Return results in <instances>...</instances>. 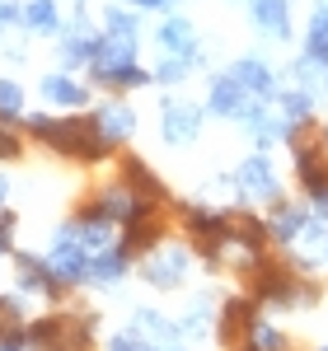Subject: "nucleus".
I'll list each match as a JSON object with an SVG mask.
<instances>
[{
  "label": "nucleus",
  "mask_w": 328,
  "mask_h": 351,
  "mask_svg": "<svg viewBox=\"0 0 328 351\" xmlns=\"http://www.w3.org/2000/svg\"><path fill=\"white\" fill-rule=\"evenodd\" d=\"M24 141H28V136L19 132V127L0 122V164H14V160H19V155H24Z\"/></svg>",
  "instance_id": "c756f323"
},
{
  "label": "nucleus",
  "mask_w": 328,
  "mask_h": 351,
  "mask_svg": "<svg viewBox=\"0 0 328 351\" xmlns=\"http://www.w3.org/2000/svg\"><path fill=\"white\" fill-rule=\"evenodd\" d=\"M305 56L328 66V0H314L309 24H305Z\"/></svg>",
  "instance_id": "393cba45"
},
{
  "label": "nucleus",
  "mask_w": 328,
  "mask_h": 351,
  "mask_svg": "<svg viewBox=\"0 0 328 351\" xmlns=\"http://www.w3.org/2000/svg\"><path fill=\"white\" fill-rule=\"evenodd\" d=\"M117 178L127 183V188L137 192L141 202H150V206H169V188L160 183V173L150 169L145 160H137V155H127V160L117 164Z\"/></svg>",
  "instance_id": "aec40b11"
},
{
  "label": "nucleus",
  "mask_w": 328,
  "mask_h": 351,
  "mask_svg": "<svg viewBox=\"0 0 328 351\" xmlns=\"http://www.w3.org/2000/svg\"><path fill=\"white\" fill-rule=\"evenodd\" d=\"M248 5V24L258 38H268V43H291V0H244Z\"/></svg>",
  "instance_id": "2eb2a0df"
},
{
  "label": "nucleus",
  "mask_w": 328,
  "mask_h": 351,
  "mask_svg": "<svg viewBox=\"0 0 328 351\" xmlns=\"http://www.w3.org/2000/svg\"><path fill=\"white\" fill-rule=\"evenodd\" d=\"M244 351H253V347H244Z\"/></svg>",
  "instance_id": "c03bdc74"
},
{
  "label": "nucleus",
  "mask_w": 328,
  "mask_h": 351,
  "mask_svg": "<svg viewBox=\"0 0 328 351\" xmlns=\"http://www.w3.org/2000/svg\"><path fill=\"white\" fill-rule=\"evenodd\" d=\"M319 351H328V347H319Z\"/></svg>",
  "instance_id": "37998d69"
},
{
  "label": "nucleus",
  "mask_w": 328,
  "mask_h": 351,
  "mask_svg": "<svg viewBox=\"0 0 328 351\" xmlns=\"http://www.w3.org/2000/svg\"><path fill=\"white\" fill-rule=\"evenodd\" d=\"M192 263H197V253H192L188 243H174V239L155 243L150 253H141V258H137L141 281L155 286V291H183L188 276H192Z\"/></svg>",
  "instance_id": "7ed1b4c3"
},
{
  "label": "nucleus",
  "mask_w": 328,
  "mask_h": 351,
  "mask_svg": "<svg viewBox=\"0 0 328 351\" xmlns=\"http://www.w3.org/2000/svg\"><path fill=\"white\" fill-rule=\"evenodd\" d=\"M99 28L108 33V38H141V10L137 5H127V0H108L104 10H99Z\"/></svg>",
  "instance_id": "5701e85b"
},
{
  "label": "nucleus",
  "mask_w": 328,
  "mask_h": 351,
  "mask_svg": "<svg viewBox=\"0 0 328 351\" xmlns=\"http://www.w3.org/2000/svg\"><path fill=\"white\" fill-rule=\"evenodd\" d=\"M305 202H309V211H314V216L328 225V188H324V192H314V197H305Z\"/></svg>",
  "instance_id": "c9c22d12"
},
{
  "label": "nucleus",
  "mask_w": 328,
  "mask_h": 351,
  "mask_svg": "<svg viewBox=\"0 0 328 351\" xmlns=\"http://www.w3.org/2000/svg\"><path fill=\"white\" fill-rule=\"evenodd\" d=\"M10 197H14V183H10V173H5V169H0V211H5V206H10Z\"/></svg>",
  "instance_id": "e433bc0d"
},
{
  "label": "nucleus",
  "mask_w": 328,
  "mask_h": 351,
  "mask_svg": "<svg viewBox=\"0 0 328 351\" xmlns=\"http://www.w3.org/2000/svg\"><path fill=\"white\" fill-rule=\"evenodd\" d=\"M38 99L61 112H84L94 104V84L80 80L75 71H47V75H38Z\"/></svg>",
  "instance_id": "1a4fd4ad"
},
{
  "label": "nucleus",
  "mask_w": 328,
  "mask_h": 351,
  "mask_svg": "<svg viewBox=\"0 0 328 351\" xmlns=\"http://www.w3.org/2000/svg\"><path fill=\"white\" fill-rule=\"evenodd\" d=\"M235 80L244 84L248 94L258 99V104H272L277 99V89H281V75H277V66L268 61V56H258V52H248V56H235L230 66H225Z\"/></svg>",
  "instance_id": "ddd939ff"
},
{
  "label": "nucleus",
  "mask_w": 328,
  "mask_h": 351,
  "mask_svg": "<svg viewBox=\"0 0 328 351\" xmlns=\"http://www.w3.org/2000/svg\"><path fill=\"white\" fill-rule=\"evenodd\" d=\"M272 104H277V112H281L291 127H309V122H314V104H319V94H309V89H301V84H281Z\"/></svg>",
  "instance_id": "4be33fe9"
},
{
  "label": "nucleus",
  "mask_w": 328,
  "mask_h": 351,
  "mask_svg": "<svg viewBox=\"0 0 328 351\" xmlns=\"http://www.w3.org/2000/svg\"><path fill=\"white\" fill-rule=\"evenodd\" d=\"M89 117H94V127L108 136L113 145H127V141H132V132H137V108H132L127 99H117V94H113V99H104V104L89 112Z\"/></svg>",
  "instance_id": "6ab92c4d"
},
{
  "label": "nucleus",
  "mask_w": 328,
  "mask_h": 351,
  "mask_svg": "<svg viewBox=\"0 0 328 351\" xmlns=\"http://www.w3.org/2000/svg\"><path fill=\"white\" fill-rule=\"evenodd\" d=\"M99 38H104V28L89 19V10L75 5L71 14H66V24L56 33V56H61V71H89V61L99 52Z\"/></svg>",
  "instance_id": "20e7f679"
},
{
  "label": "nucleus",
  "mask_w": 328,
  "mask_h": 351,
  "mask_svg": "<svg viewBox=\"0 0 328 351\" xmlns=\"http://www.w3.org/2000/svg\"><path fill=\"white\" fill-rule=\"evenodd\" d=\"M230 178H235L239 202H263V206L281 202V173H277V164H272L268 150H253L248 160H239V169H235Z\"/></svg>",
  "instance_id": "423d86ee"
},
{
  "label": "nucleus",
  "mask_w": 328,
  "mask_h": 351,
  "mask_svg": "<svg viewBox=\"0 0 328 351\" xmlns=\"http://www.w3.org/2000/svg\"><path fill=\"white\" fill-rule=\"evenodd\" d=\"M75 5H89V0H75Z\"/></svg>",
  "instance_id": "a19ab883"
},
{
  "label": "nucleus",
  "mask_w": 328,
  "mask_h": 351,
  "mask_svg": "<svg viewBox=\"0 0 328 351\" xmlns=\"http://www.w3.org/2000/svg\"><path fill=\"white\" fill-rule=\"evenodd\" d=\"M216 328V300L211 295H197L183 309V319H178V337H207Z\"/></svg>",
  "instance_id": "bb28decb"
},
{
  "label": "nucleus",
  "mask_w": 328,
  "mask_h": 351,
  "mask_svg": "<svg viewBox=\"0 0 328 351\" xmlns=\"http://www.w3.org/2000/svg\"><path fill=\"white\" fill-rule=\"evenodd\" d=\"M160 351H188V347H174V342H169V347H160Z\"/></svg>",
  "instance_id": "ea45409f"
},
{
  "label": "nucleus",
  "mask_w": 328,
  "mask_h": 351,
  "mask_svg": "<svg viewBox=\"0 0 328 351\" xmlns=\"http://www.w3.org/2000/svg\"><path fill=\"white\" fill-rule=\"evenodd\" d=\"M14 239H19V216L5 206L0 211V258H14V248H19Z\"/></svg>",
  "instance_id": "7c9ffc66"
},
{
  "label": "nucleus",
  "mask_w": 328,
  "mask_h": 351,
  "mask_svg": "<svg viewBox=\"0 0 328 351\" xmlns=\"http://www.w3.org/2000/svg\"><path fill=\"white\" fill-rule=\"evenodd\" d=\"M0 351H28V342H24V328L5 332V337H0Z\"/></svg>",
  "instance_id": "f704fd0d"
},
{
  "label": "nucleus",
  "mask_w": 328,
  "mask_h": 351,
  "mask_svg": "<svg viewBox=\"0 0 328 351\" xmlns=\"http://www.w3.org/2000/svg\"><path fill=\"white\" fill-rule=\"evenodd\" d=\"M5 56H10V61H14V66H19V61H24V43H5Z\"/></svg>",
  "instance_id": "4c0bfd02"
},
{
  "label": "nucleus",
  "mask_w": 328,
  "mask_h": 351,
  "mask_svg": "<svg viewBox=\"0 0 328 351\" xmlns=\"http://www.w3.org/2000/svg\"><path fill=\"white\" fill-rule=\"evenodd\" d=\"M19 132L28 141H38V145H47L52 155L61 160H75V164H108L117 155V145H113L108 136L94 127V117L89 112H71V117H52V112H24V122H19Z\"/></svg>",
  "instance_id": "f257e3e1"
},
{
  "label": "nucleus",
  "mask_w": 328,
  "mask_h": 351,
  "mask_svg": "<svg viewBox=\"0 0 328 351\" xmlns=\"http://www.w3.org/2000/svg\"><path fill=\"white\" fill-rule=\"evenodd\" d=\"M19 19H24V0H0V38L14 33Z\"/></svg>",
  "instance_id": "473e14b6"
},
{
  "label": "nucleus",
  "mask_w": 328,
  "mask_h": 351,
  "mask_svg": "<svg viewBox=\"0 0 328 351\" xmlns=\"http://www.w3.org/2000/svg\"><path fill=\"white\" fill-rule=\"evenodd\" d=\"M207 61H192V56H169L160 52L155 56V66H150V84H164V89H174V84H183L192 71H202Z\"/></svg>",
  "instance_id": "a878e982"
},
{
  "label": "nucleus",
  "mask_w": 328,
  "mask_h": 351,
  "mask_svg": "<svg viewBox=\"0 0 328 351\" xmlns=\"http://www.w3.org/2000/svg\"><path fill=\"white\" fill-rule=\"evenodd\" d=\"M324 258H328V243H324Z\"/></svg>",
  "instance_id": "79ce46f5"
},
{
  "label": "nucleus",
  "mask_w": 328,
  "mask_h": 351,
  "mask_svg": "<svg viewBox=\"0 0 328 351\" xmlns=\"http://www.w3.org/2000/svg\"><path fill=\"white\" fill-rule=\"evenodd\" d=\"M291 155H296V183H301L305 197L328 188V145L324 141H309V136H296L291 141Z\"/></svg>",
  "instance_id": "4468645a"
},
{
  "label": "nucleus",
  "mask_w": 328,
  "mask_h": 351,
  "mask_svg": "<svg viewBox=\"0 0 328 351\" xmlns=\"http://www.w3.org/2000/svg\"><path fill=\"white\" fill-rule=\"evenodd\" d=\"M155 47L169 56H192V61H207V52H202V38H197V24H192L188 14H178V10H169V14H160V24H155Z\"/></svg>",
  "instance_id": "9b49d317"
},
{
  "label": "nucleus",
  "mask_w": 328,
  "mask_h": 351,
  "mask_svg": "<svg viewBox=\"0 0 328 351\" xmlns=\"http://www.w3.org/2000/svg\"><path fill=\"white\" fill-rule=\"evenodd\" d=\"M14 286H19V295H38L43 304H56V300L66 295V286L56 281V271L47 258H38V253H24V248H14Z\"/></svg>",
  "instance_id": "6e6552de"
},
{
  "label": "nucleus",
  "mask_w": 328,
  "mask_h": 351,
  "mask_svg": "<svg viewBox=\"0 0 328 351\" xmlns=\"http://www.w3.org/2000/svg\"><path fill=\"white\" fill-rule=\"evenodd\" d=\"M89 84L108 94H132L150 84V66H141V38H99V52L89 61Z\"/></svg>",
  "instance_id": "f03ea898"
},
{
  "label": "nucleus",
  "mask_w": 328,
  "mask_h": 351,
  "mask_svg": "<svg viewBox=\"0 0 328 351\" xmlns=\"http://www.w3.org/2000/svg\"><path fill=\"white\" fill-rule=\"evenodd\" d=\"M43 258L52 263L56 281H61L66 291H80V286H89V253H84V243L75 239V225H71V220H66V225H56L52 248H47Z\"/></svg>",
  "instance_id": "39448f33"
},
{
  "label": "nucleus",
  "mask_w": 328,
  "mask_h": 351,
  "mask_svg": "<svg viewBox=\"0 0 328 351\" xmlns=\"http://www.w3.org/2000/svg\"><path fill=\"white\" fill-rule=\"evenodd\" d=\"M258 300L253 295H230L225 304H220V314H216V337L220 342H239V337H248V328H253V319H258Z\"/></svg>",
  "instance_id": "a211bd4d"
},
{
  "label": "nucleus",
  "mask_w": 328,
  "mask_h": 351,
  "mask_svg": "<svg viewBox=\"0 0 328 351\" xmlns=\"http://www.w3.org/2000/svg\"><path fill=\"white\" fill-rule=\"evenodd\" d=\"M104 351H160V347H155V342H145L141 332L127 328V332H113L108 342H104Z\"/></svg>",
  "instance_id": "2f4dec72"
},
{
  "label": "nucleus",
  "mask_w": 328,
  "mask_h": 351,
  "mask_svg": "<svg viewBox=\"0 0 328 351\" xmlns=\"http://www.w3.org/2000/svg\"><path fill=\"white\" fill-rule=\"evenodd\" d=\"M319 141H324V145H328V122H324V127H319Z\"/></svg>",
  "instance_id": "58836bf2"
},
{
  "label": "nucleus",
  "mask_w": 328,
  "mask_h": 351,
  "mask_svg": "<svg viewBox=\"0 0 328 351\" xmlns=\"http://www.w3.org/2000/svg\"><path fill=\"white\" fill-rule=\"evenodd\" d=\"M127 5H137L141 14H169V10H178V0H127Z\"/></svg>",
  "instance_id": "72a5a7b5"
},
{
  "label": "nucleus",
  "mask_w": 328,
  "mask_h": 351,
  "mask_svg": "<svg viewBox=\"0 0 328 351\" xmlns=\"http://www.w3.org/2000/svg\"><path fill=\"white\" fill-rule=\"evenodd\" d=\"M84 206H89V211H99L104 220H113L117 230H127V225H132L137 216H145V211H150V202H141V197H137L132 188H127L122 178H113V183H104V188L94 192V197H89Z\"/></svg>",
  "instance_id": "9d476101"
},
{
  "label": "nucleus",
  "mask_w": 328,
  "mask_h": 351,
  "mask_svg": "<svg viewBox=\"0 0 328 351\" xmlns=\"http://www.w3.org/2000/svg\"><path fill=\"white\" fill-rule=\"evenodd\" d=\"M202 122H207V104H192L183 94H164L160 99V141L164 145H192L202 136Z\"/></svg>",
  "instance_id": "0eeeda50"
},
{
  "label": "nucleus",
  "mask_w": 328,
  "mask_h": 351,
  "mask_svg": "<svg viewBox=\"0 0 328 351\" xmlns=\"http://www.w3.org/2000/svg\"><path fill=\"white\" fill-rule=\"evenodd\" d=\"M24 112H28V99H24V84L19 80H10V75H0V122H24Z\"/></svg>",
  "instance_id": "cd10ccee"
},
{
  "label": "nucleus",
  "mask_w": 328,
  "mask_h": 351,
  "mask_svg": "<svg viewBox=\"0 0 328 351\" xmlns=\"http://www.w3.org/2000/svg\"><path fill=\"white\" fill-rule=\"evenodd\" d=\"M132 267H137V253L117 239L113 248H104V253H94V258H89V286L113 291V286H122V281H127V271H132Z\"/></svg>",
  "instance_id": "dca6fc26"
},
{
  "label": "nucleus",
  "mask_w": 328,
  "mask_h": 351,
  "mask_svg": "<svg viewBox=\"0 0 328 351\" xmlns=\"http://www.w3.org/2000/svg\"><path fill=\"white\" fill-rule=\"evenodd\" d=\"M248 347L253 351H291V337H286L277 324H268V319H253V328H248Z\"/></svg>",
  "instance_id": "c85d7f7f"
},
{
  "label": "nucleus",
  "mask_w": 328,
  "mask_h": 351,
  "mask_svg": "<svg viewBox=\"0 0 328 351\" xmlns=\"http://www.w3.org/2000/svg\"><path fill=\"white\" fill-rule=\"evenodd\" d=\"M132 332H141V337H145V342H155V347H169V342L178 337V324H169L160 309L141 304V309H132Z\"/></svg>",
  "instance_id": "b1692460"
},
{
  "label": "nucleus",
  "mask_w": 328,
  "mask_h": 351,
  "mask_svg": "<svg viewBox=\"0 0 328 351\" xmlns=\"http://www.w3.org/2000/svg\"><path fill=\"white\" fill-rule=\"evenodd\" d=\"M305 220H309V202H272L268 206V234H272L277 248H296V239H301Z\"/></svg>",
  "instance_id": "f3484780"
},
{
  "label": "nucleus",
  "mask_w": 328,
  "mask_h": 351,
  "mask_svg": "<svg viewBox=\"0 0 328 351\" xmlns=\"http://www.w3.org/2000/svg\"><path fill=\"white\" fill-rule=\"evenodd\" d=\"M253 104H258V99H253V94H248L244 84L230 75V71H216V75H211V84H207V112H211V117L239 122Z\"/></svg>",
  "instance_id": "f8f14e48"
},
{
  "label": "nucleus",
  "mask_w": 328,
  "mask_h": 351,
  "mask_svg": "<svg viewBox=\"0 0 328 351\" xmlns=\"http://www.w3.org/2000/svg\"><path fill=\"white\" fill-rule=\"evenodd\" d=\"M61 24H66L61 0H24V19H19V28H24L28 38H56Z\"/></svg>",
  "instance_id": "412c9836"
}]
</instances>
